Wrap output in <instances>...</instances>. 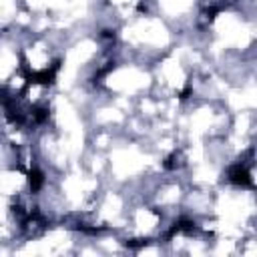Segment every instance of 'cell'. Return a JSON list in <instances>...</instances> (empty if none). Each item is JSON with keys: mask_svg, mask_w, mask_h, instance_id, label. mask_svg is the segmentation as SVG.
<instances>
[{"mask_svg": "<svg viewBox=\"0 0 257 257\" xmlns=\"http://www.w3.org/2000/svg\"><path fill=\"white\" fill-rule=\"evenodd\" d=\"M227 179H229V183H233L235 187H243V189L255 187V185H253V179H251V173H249V167H247L245 163H241V161L229 167Z\"/></svg>", "mask_w": 257, "mask_h": 257, "instance_id": "cell-1", "label": "cell"}, {"mask_svg": "<svg viewBox=\"0 0 257 257\" xmlns=\"http://www.w3.org/2000/svg\"><path fill=\"white\" fill-rule=\"evenodd\" d=\"M44 185V173L40 169H30L28 171V187L32 193H38Z\"/></svg>", "mask_w": 257, "mask_h": 257, "instance_id": "cell-3", "label": "cell"}, {"mask_svg": "<svg viewBox=\"0 0 257 257\" xmlns=\"http://www.w3.org/2000/svg\"><path fill=\"white\" fill-rule=\"evenodd\" d=\"M124 245L128 249H141V247L149 245V239H131V241H124Z\"/></svg>", "mask_w": 257, "mask_h": 257, "instance_id": "cell-5", "label": "cell"}, {"mask_svg": "<svg viewBox=\"0 0 257 257\" xmlns=\"http://www.w3.org/2000/svg\"><path fill=\"white\" fill-rule=\"evenodd\" d=\"M56 70H58V62H54L50 68H42V70H38V72H28V74H26V80L32 82V84H44V86H48V84L54 82Z\"/></svg>", "mask_w": 257, "mask_h": 257, "instance_id": "cell-2", "label": "cell"}, {"mask_svg": "<svg viewBox=\"0 0 257 257\" xmlns=\"http://www.w3.org/2000/svg\"><path fill=\"white\" fill-rule=\"evenodd\" d=\"M183 165V155L179 153V151H173L165 161H163V169L165 171H175V169H179Z\"/></svg>", "mask_w": 257, "mask_h": 257, "instance_id": "cell-4", "label": "cell"}]
</instances>
